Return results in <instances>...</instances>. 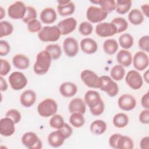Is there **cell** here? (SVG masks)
<instances>
[{
    "mask_svg": "<svg viewBox=\"0 0 149 149\" xmlns=\"http://www.w3.org/2000/svg\"><path fill=\"white\" fill-rule=\"evenodd\" d=\"M141 104L146 109H149V92L144 94L141 99Z\"/></svg>",
    "mask_w": 149,
    "mask_h": 149,
    "instance_id": "cell-50",
    "label": "cell"
},
{
    "mask_svg": "<svg viewBox=\"0 0 149 149\" xmlns=\"http://www.w3.org/2000/svg\"><path fill=\"white\" fill-rule=\"evenodd\" d=\"M59 130L63 133V134L65 137L66 139H68L69 137H70L73 133V129H72V127L66 123H65L63 126Z\"/></svg>",
    "mask_w": 149,
    "mask_h": 149,
    "instance_id": "cell-49",
    "label": "cell"
},
{
    "mask_svg": "<svg viewBox=\"0 0 149 149\" xmlns=\"http://www.w3.org/2000/svg\"><path fill=\"white\" fill-rule=\"evenodd\" d=\"M61 34L57 26H44L38 33V38L42 42H55L59 40Z\"/></svg>",
    "mask_w": 149,
    "mask_h": 149,
    "instance_id": "cell-5",
    "label": "cell"
},
{
    "mask_svg": "<svg viewBox=\"0 0 149 149\" xmlns=\"http://www.w3.org/2000/svg\"><path fill=\"white\" fill-rule=\"evenodd\" d=\"M129 21L133 25H139L144 20V16L142 12L139 9H133L128 14Z\"/></svg>",
    "mask_w": 149,
    "mask_h": 149,
    "instance_id": "cell-29",
    "label": "cell"
},
{
    "mask_svg": "<svg viewBox=\"0 0 149 149\" xmlns=\"http://www.w3.org/2000/svg\"><path fill=\"white\" fill-rule=\"evenodd\" d=\"M77 26V20L74 17H68L59 22L57 27L61 35H67L73 32Z\"/></svg>",
    "mask_w": 149,
    "mask_h": 149,
    "instance_id": "cell-17",
    "label": "cell"
},
{
    "mask_svg": "<svg viewBox=\"0 0 149 149\" xmlns=\"http://www.w3.org/2000/svg\"><path fill=\"white\" fill-rule=\"evenodd\" d=\"M132 2L130 0H118L116 1L115 10L120 15L126 14L132 7Z\"/></svg>",
    "mask_w": 149,
    "mask_h": 149,
    "instance_id": "cell-32",
    "label": "cell"
},
{
    "mask_svg": "<svg viewBox=\"0 0 149 149\" xmlns=\"http://www.w3.org/2000/svg\"><path fill=\"white\" fill-rule=\"evenodd\" d=\"M134 68L139 71L146 69L149 64V58L148 55L143 51L137 52L132 59Z\"/></svg>",
    "mask_w": 149,
    "mask_h": 149,
    "instance_id": "cell-14",
    "label": "cell"
},
{
    "mask_svg": "<svg viewBox=\"0 0 149 149\" xmlns=\"http://www.w3.org/2000/svg\"><path fill=\"white\" fill-rule=\"evenodd\" d=\"M111 77L115 81L122 80L125 75V70L123 66L120 65H115L110 71Z\"/></svg>",
    "mask_w": 149,
    "mask_h": 149,
    "instance_id": "cell-33",
    "label": "cell"
},
{
    "mask_svg": "<svg viewBox=\"0 0 149 149\" xmlns=\"http://www.w3.org/2000/svg\"><path fill=\"white\" fill-rule=\"evenodd\" d=\"M5 116L10 118L13 120L15 124L18 123L21 120V113L16 109H10L7 111L5 114Z\"/></svg>",
    "mask_w": 149,
    "mask_h": 149,
    "instance_id": "cell-44",
    "label": "cell"
},
{
    "mask_svg": "<svg viewBox=\"0 0 149 149\" xmlns=\"http://www.w3.org/2000/svg\"><path fill=\"white\" fill-rule=\"evenodd\" d=\"M27 6L22 1H16L8 8V16L13 19H22L26 12Z\"/></svg>",
    "mask_w": 149,
    "mask_h": 149,
    "instance_id": "cell-11",
    "label": "cell"
},
{
    "mask_svg": "<svg viewBox=\"0 0 149 149\" xmlns=\"http://www.w3.org/2000/svg\"><path fill=\"white\" fill-rule=\"evenodd\" d=\"M15 122L10 118L5 116L0 120V133L5 137L12 136L15 132Z\"/></svg>",
    "mask_w": 149,
    "mask_h": 149,
    "instance_id": "cell-18",
    "label": "cell"
},
{
    "mask_svg": "<svg viewBox=\"0 0 149 149\" xmlns=\"http://www.w3.org/2000/svg\"><path fill=\"white\" fill-rule=\"evenodd\" d=\"M98 4L108 13L115 10L116 1L113 0H98Z\"/></svg>",
    "mask_w": 149,
    "mask_h": 149,
    "instance_id": "cell-40",
    "label": "cell"
},
{
    "mask_svg": "<svg viewBox=\"0 0 149 149\" xmlns=\"http://www.w3.org/2000/svg\"><path fill=\"white\" fill-rule=\"evenodd\" d=\"M52 62V58L49 54L43 50L38 53L34 64V72L38 75H43L49 70Z\"/></svg>",
    "mask_w": 149,
    "mask_h": 149,
    "instance_id": "cell-2",
    "label": "cell"
},
{
    "mask_svg": "<svg viewBox=\"0 0 149 149\" xmlns=\"http://www.w3.org/2000/svg\"><path fill=\"white\" fill-rule=\"evenodd\" d=\"M118 44L115 39H107L103 44V49L104 51L108 55H113L115 54L118 49Z\"/></svg>",
    "mask_w": 149,
    "mask_h": 149,
    "instance_id": "cell-30",
    "label": "cell"
},
{
    "mask_svg": "<svg viewBox=\"0 0 149 149\" xmlns=\"http://www.w3.org/2000/svg\"><path fill=\"white\" fill-rule=\"evenodd\" d=\"M81 51L87 54H94L98 49L97 42L91 38H84L80 41Z\"/></svg>",
    "mask_w": 149,
    "mask_h": 149,
    "instance_id": "cell-22",
    "label": "cell"
},
{
    "mask_svg": "<svg viewBox=\"0 0 149 149\" xmlns=\"http://www.w3.org/2000/svg\"><path fill=\"white\" fill-rule=\"evenodd\" d=\"M8 81L11 88L14 90H20L27 84V79L25 75L18 71L12 72L9 76Z\"/></svg>",
    "mask_w": 149,
    "mask_h": 149,
    "instance_id": "cell-10",
    "label": "cell"
},
{
    "mask_svg": "<svg viewBox=\"0 0 149 149\" xmlns=\"http://www.w3.org/2000/svg\"><path fill=\"white\" fill-rule=\"evenodd\" d=\"M57 10L62 16H66L72 15L75 11V5L71 1H58Z\"/></svg>",
    "mask_w": 149,
    "mask_h": 149,
    "instance_id": "cell-19",
    "label": "cell"
},
{
    "mask_svg": "<svg viewBox=\"0 0 149 149\" xmlns=\"http://www.w3.org/2000/svg\"><path fill=\"white\" fill-rule=\"evenodd\" d=\"M0 20H2L3 17L5 16V10H4V9L2 8V6H0Z\"/></svg>",
    "mask_w": 149,
    "mask_h": 149,
    "instance_id": "cell-55",
    "label": "cell"
},
{
    "mask_svg": "<svg viewBox=\"0 0 149 149\" xmlns=\"http://www.w3.org/2000/svg\"><path fill=\"white\" fill-rule=\"evenodd\" d=\"M12 63L17 69L24 70L30 66V59L25 55L22 54H16L12 58Z\"/></svg>",
    "mask_w": 149,
    "mask_h": 149,
    "instance_id": "cell-27",
    "label": "cell"
},
{
    "mask_svg": "<svg viewBox=\"0 0 149 149\" xmlns=\"http://www.w3.org/2000/svg\"><path fill=\"white\" fill-rule=\"evenodd\" d=\"M77 41L73 37H68L63 42V49L65 54L69 57L75 56L79 52Z\"/></svg>",
    "mask_w": 149,
    "mask_h": 149,
    "instance_id": "cell-15",
    "label": "cell"
},
{
    "mask_svg": "<svg viewBox=\"0 0 149 149\" xmlns=\"http://www.w3.org/2000/svg\"><path fill=\"white\" fill-rule=\"evenodd\" d=\"M112 123L118 128H123L126 126L129 123V118L124 113H116L113 118Z\"/></svg>",
    "mask_w": 149,
    "mask_h": 149,
    "instance_id": "cell-31",
    "label": "cell"
},
{
    "mask_svg": "<svg viewBox=\"0 0 149 149\" xmlns=\"http://www.w3.org/2000/svg\"><path fill=\"white\" fill-rule=\"evenodd\" d=\"M143 78H144V80L146 81V82L147 83H148V82H149V71H148V70H147L144 72V73L143 74Z\"/></svg>",
    "mask_w": 149,
    "mask_h": 149,
    "instance_id": "cell-54",
    "label": "cell"
},
{
    "mask_svg": "<svg viewBox=\"0 0 149 149\" xmlns=\"http://www.w3.org/2000/svg\"><path fill=\"white\" fill-rule=\"evenodd\" d=\"M134 42L133 36L129 33H124L119 38V44L123 49H128L130 48Z\"/></svg>",
    "mask_w": 149,
    "mask_h": 149,
    "instance_id": "cell-34",
    "label": "cell"
},
{
    "mask_svg": "<svg viewBox=\"0 0 149 149\" xmlns=\"http://www.w3.org/2000/svg\"><path fill=\"white\" fill-rule=\"evenodd\" d=\"M37 11L36 9L31 6H27L26 8V12L24 17L22 19L25 23H28L30 21L36 19Z\"/></svg>",
    "mask_w": 149,
    "mask_h": 149,
    "instance_id": "cell-41",
    "label": "cell"
},
{
    "mask_svg": "<svg viewBox=\"0 0 149 149\" xmlns=\"http://www.w3.org/2000/svg\"><path fill=\"white\" fill-rule=\"evenodd\" d=\"M77 91V86L69 81H66L62 83L59 87V93L61 94L66 98L73 97Z\"/></svg>",
    "mask_w": 149,
    "mask_h": 149,
    "instance_id": "cell-23",
    "label": "cell"
},
{
    "mask_svg": "<svg viewBox=\"0 0 149 149\" xmlns=\"http://www.w3.org/2000/svg\"><path fill=\"white\" fill-rule=\"evenodd\" d=\"M45 50H46L51 55L52 59H58L62 55V49L59 45L57 44H52L48 45Z\"/></svg>",
    "mask_w": 149,
    "mask_h": 149,
    "instance_id": "cell-36",
    "label": "cell"
},
{
    "mask_svg": "<svg viewBox=\"0 0 149 149\" xmlns=\"http://www.w3.org/2000/svg\"><path fill=\"white\" fill-rule=\"evenodd\" d=\"M80 78L84 84L88 87L92 88H100L101 87V80L95 72L85 69L81 72Z\"/></svg>",
    "mask_w": 149,
    "mask_h": 149,
    "instance_id": "cell-6",
    "label": "cell"
},
{
    "mask_svg": "<svg viewBox=\"0 0 149 149\" xmlns=\"http://www.w3.org/2000/svg\"><path fill=\"white\" fill-rule=\"evenodd\" d=\"M139 119L141 123L148 125L149 123V109L143 110L139 115Z\"/></svg>",
    "mask_w": 149,
    "mask_h": 149,
    "instance_id": "cell-48",
    "label": "cell"
},
{
    "mask_svg": "<svg viewBox=\"0 0 149 149\" xmlns=\"http://www.w3.org/2000/svg\"><path fill=\"white\" fill-rule=\"evenodd\" d=\"M27 30L32 33H37L40 31L42 28L41 22L37 19H34L30 21L27 24Z\"/></svg>",
    "mask_w": 149,
    "mask_h": 149,
    "instance_id": "cell-43",
    "label": "cell"
},
{
    "mask_svg": "<svg viewBox=\"0 0 149 149\" xmlns=\"http://www.w3.org/2000/svg\"><path fill=\"white\" fill-rule=\"evenodd\" d=\"M84 100L92 115L99 116L103 113L105 105L99 93L94 90H88L86 93Z\"/></svg>",
    "mask_w": 149,
    "mask_h": 149,
    "instance_id": "cell-1",
    "label": "cell"
},
{
    "mask_svg": "<svg viewBox=\"0 0 149 149\" xmlns=\"http://www.w3.org/2000/svg\"><path fill=\"white\" fill-rule=\"evenodd\" d=\"M8 89V84L3 76L0 77V90L1 91H5Z\"/></svg>",
    "mask_w": 149,
    "mask_h": 149,
    "instance_id": "cell-52",
    "label": "cell"
},
{
    "mask_svg": "<svg viewBox=\"0 0 149 149\" xmlns=\"http://www.w3.org/2000/svg\"><path fill=\"white\" fill-rule=\"evenodd\" d=\"M93 30V27L92 24L88 22H81L79 27V33L84 36L90 35Z\"/></svg>",
    "mask_w": 149,
    "mask_h": 149,
    "instance_id": "cell-42",
    "label": "cell"
},
{
    "mask_svg": "<svg viewBox=\"0 0 149 149\" xmlns=\"http://www.w3.org/2000/svg\"><path fill=\"white\" fill-rule=\"evenodd\" d=\"M139 48L144 51L149 52V36H142L138 41Z\"/></svg>",
    "mask_w": 149,
    "mask_h": 149,
    "instance_id": "cell-45",
    "label": "cell"
},
{
    "mask_svg": "<svg viewBox=\"0 0 149 149\" xmlns=\"http://www.w3.org/2000/svg\"><path fill=\"white\" fill-rule=\"evenodd\" d=\"M36 97V93L34 91L27 90L20 95V102L24 107H30L35 103Z\"/></svg>",
    "mask_w": 149,
    "mask_h": 149,
    "instance_id": "cell-24",
    "label": "cell"
},
{
    "mask_svg": "<svg viewBox=\"0 0 149 149\" xmlns=\"http://www.w3.org/2000/svg\"><path fill=\"white\" fill-rule=\"evenodd\" d=\"M1 62V69H0V74L1 76H4L8 74L11 69V66L9 62L3 59H0Z\"/></svg>",
    "mask_w": 149,
    "mask_h": 149,
    "instance_id": "cell-46",
    "label": "cell"
},
{
    "mask_svg": "<svg viewBox=\"0 0 149 149\" xmlns=\"http://www.w3.org/2000/svg\"><path fill=\"white\" fill-rule=\"evenodd\" d=\"M107 127V123L105 121L101 119H98L93 121L91 123L90 129L93 134L99 136L103 134L105 132Z\"/></svg>",
    "mask_w": 149,
    "mask_h": 149,
    "instance_id": "cell-28",
    "label": "cell"
},
{
    "mask_svg": "<svg viewBox=\"0 0 149 149\" xmlns=\"http://www.w3.org/2000/svg\"><path fill=\"white\" fill-rule=\"evenodd\" d=\"M95 33L101 37H108L116 34L117 30L111 22H101L96 25Z\"/></svg>",
    "mask_w": 149,
    "mask_h": 149,
    "instance_id": "cell-13",
    "label": "cell"
},
{
    "mask_svg": "<svg viewBox=\"0 0 149 149\" xmlns=\"http://www.w3.org/2000/svg\"><path fill=\"white\" fill-rule=\"evenodd\" d=\"M68 110L71 113L77 112L83 115L86 111V104L84 100L80 98H73L68 105Z\"/></svg>",
    "mask_w": 149,
    "mask_h": 149,
    "instance_id": "cell-20",
    "label": "cell"
},
{
    "mask_svg": "<svg viewBox=\"0 0 149 149\" xmlns=\"http://www.w3.org/2000/svg\"><path fill=\"white\" fill-rule=\"evenodd\" d=\"M49 125L51 127L60 129L65 124L63 117L59 114H55L49 119Z\"/></svg>",
    "mask_w": 149,
    "mask_h": 149,
    "instance_id": "cell-39",
    "label": "cell"
},
{
    "mask_svg": "<svg viewBox=\"0 0 149 149\" xmlns=\"http://www.w3.org/2000/svg\"><path fill=\"white\" fill-rule=\"evenodd\" d=\"M70 123L76 128L82 127L85 123V119L83 115L80 113H72L69 119Z\"/></svg>",
    "mask_w": 149,
    "mask_h": 149,
    "instance_id": "cell-35",
    "label": "cell"
},
{
    "mask_svg": "<svg viewBox=\"0 0 149 149\" xmlns=\"http://www.w3.org/2000/svg\"><path fill=\"white\" fill-rule=\"evenodd\" d=\"M101 80V90L105 91L109 97H113L116 95L119 91L118 84L109 76L103 75L100 76Z\"/></svg>",
    "mask_w": 149,
    "mask_h": 149,
    "instance_id": "cell-9",
    "label": "cell"
},
{
    "mask_svg": "<svg viewBox=\"0 0 149 149\" xmlns=\"http://www.w3.org/2000/svg\"><path fill=\"white\" fill-rule=\"evenodd\" d=\"M65 140V137L59 129L52 132L48 136V144L50 146L54 148H57L61 146Z\"/></svg>",
    "mask_w": 149,
    "mask_h": 149,
    "instance_id": "cell-21",
    "label": "cell"
},
{
    "mask_svg": "<svg viewBox=\"0 0 149 149\" xmlns=\"http://www.w3.org/2000/svg\"><path fill=\"white\" fill-rule=\"evenodd\" d=\"M116 61L122 66L128 67L132 64V55L127 49H121L117 53Z\"/></svg>",
    "mask_w": 149,
    "mask_h": 149,
    "instance_id": "cell-26",
    "label": "cell"
},
{
    "mask_svg": "<svg viewBox=\"0 0 149 149\" xmlns=\"http://www.w3.org/2000/svg\"><path fill=\"white\" fill-rule=\"evenodd\" d=\"M10 50V47L9 44L5 40H0V55L6 56L9 52Z\"/></svg>",
    "mask_w": 149,
    "mask_h": 149,
    "instance_id": "cell-47",
    "label": "cell"
},
{
    "mask_svg": "<svg viewBox=\"0 0 149 149\" xmlns=\"http://www.w3.org/2000/svg\"><path fill=\"white\" fill-rule=\"evenodd\" d=\"M111 23L115 26L117 30V33H120L125 31L127 30L128 27L127 22L123 17H115L111 21Z\"/></svg>",
    "mask_w": 149,
    "mask_h": 149,
    "instance_id": "cell-37",
    "label": "cell"
},
{
    "mask_svg": "<svg viewBox=\"0 0 149 149\" xmlns=\"http://www.w3.org/2000/svg\"><path fill=\"white\" fill-rule=\"evenodd\" d=\"M40 17L41 21L43 23L49 24L55 22L57 15L54 8L48 7L44 8L41 12Z\"/></svg>",
    "mask_w": 149,
    "mask_h": 149,
    "instance_id": "cell-25",
    "label": "cell"
},
{
    "mask_svg": "<svg viewBox=\"0 0 149 149\" xmlns=\"http://www.w3.org/2000/svg\"><path fill=\"white\" fill-rule=\"evenodd\" d=\"M108 13L100 7L95 6H89L86 11L87 20L93 23H101L108 16Z\"/></svg>",
    "mask_w": 149,
    "mask_h": 149,
    "instance_id": "cell-7",
    "label": "cell"
},
{
    "mask_svg": "<svg viewBox=\"0 0 149 149\" xmlns=\"http://www.w3.org/2000/svg\"><path fill=\"white\" fill-rule=\"evenodd\" d=\"M143 14H144L147 17H149V5L148 3H145L141 6Z\"/></svg>",
    "mask_w": 149,
    "mask_h": 149,
    "instance_id": "cell-53",
    "label": "cell"
},
{
    "mask_svg": "<svg viewBox=\"0 0 149 149\" xmlns=\"http://www.w3.org/2000/svg\"><path fill=\"white\" fill-rule=\"evenodd\" d=\"M22 144L29 149H40L42 147V143L38 136L33 132L25 133L22 137Z\"/></svg>",
    "mask_w": 149,
    "mask_h": 149,
    "instance_id": "cell-8",
    "label": "cell"
},
{
    "mask_svg": "<svg viewBox=\"0 0 149 149\" xmlns=\"http://www.w3.org/2000/svg\"><path fill=\"white\" fill-rule=\"evenodd\" d=\"M125 81L129 87L133 90H139L143 84V77L139 72L136 70H131L127 73Z\"/></svg>",
    "mask_w": 149,
    "mask_h": 149,
    "instance_id": "cell-12",
    "label": "cell"
},
{
    "mask_svg": "<svg viewBox=\"0 0 149 149\" xmlns=\"http://www.w3.org/2000/svg\"><path fill=\"white\" fill-rule=\"evenodd\" d=\"M109 144L111 147L116 149H133L134 147L130 137L119 133H115L110 136Z\"/></svg>",
    "mask_w": 149,
    "mask_h": 149,
    "instance_id": "cell-3",
    "label": "cell"
},
{
    "mask_svg": "<svg viewBox=\"0 0 149 149\" xmlns=\"http://www.w3.org/2000/svg\"><path fill=\"white\" fill-rule=\"evenodd\" d=\"M119 107L126 111L133 110L136 106V98L130 94H124L119 97L118 100Z\"/></svg>",
    "mask_w": 149,
    "mask_h": 149,
    "instance_id": "cell-16",
    "label": "cell"
},
{
    "mask_svg": "<svg viewBox=\"0 0 149 149\" xmlns=\"http://www.w3.org/2000/svg\"><path fill=\"white\" fill-rule=\"evenodd\" d=\"M58 110L56 102L50 98H47L41 101L37 106L38 114L43 118H48L56 114Z\"/></svg>",
    "mask_w": 149,
    "mask_h": 149,
    "instance_id": "cell-4",
    "label": "cell"
},
{
    "mask_svg": "<svg viewBox=\"0 0 149 149\" xmlns=\"http://www.w3.org/2000/svg\"><path fill=\"white\" fill-rule=\"evenodd\" d=\"M140 147L141 149L149 148V137L146 136L141 139L140 142Z\"/></svg>",
    "mask_w": 149,
    "mask_h": 149,
    "instance_id": "cell-51",
    "label": "cell"
},
{
    "mask_svg": "<svg viewBox=\"0 0 149 149\" xmlns=\"http://www.w3.org/2000/svg\"><path fill=\"white\" fill-rule=\"evenodd\" d=\"M13 31L12 24L8 21H1L0 22V38L10 35Z\"/></svg>",
    "mask_w": 149,
    "mask_h": 149,
    "instance_id": "cell-38",
    "label": "cell"
}]
</instances>
